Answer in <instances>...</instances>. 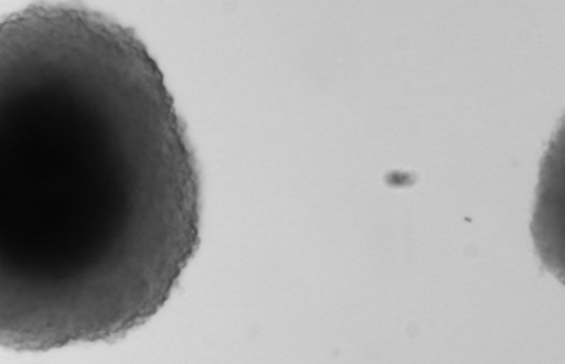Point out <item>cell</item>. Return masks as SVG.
Instances as JSON below:
<instances>
[{"label":"cell","instance_id":"1","mask_svg":"<svg viewBox=\"0 0 565 364\" xmlns=\"http://www.w3.org/2000/svg\"><path fill=\"white\" fill-rule=\"evenodd\" d=\"M200 237L193 154L134 30L92 10L0 22V344L114 340L167 303Z\"/></svg>","mask_w":565,"mask_h":364}]
</instances>
